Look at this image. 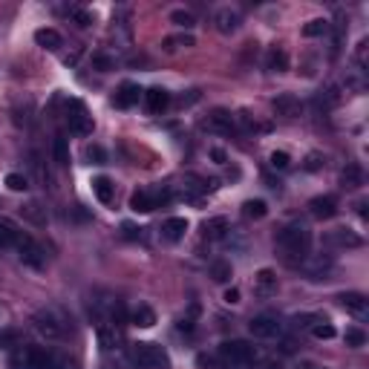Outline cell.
<instances>
[{
    "mask_svg": "<svg viewBox=\"0 0 369 369\" xmlns=\"http://www.w3.org/2000/svg\"><path fill=\"white\" fill-rule=\"evenodd\" d=\"M58 352L44 346H18L12 352V369H55Z\"/></svg>",
    "mask_w": 369,
    "mask_h": 369,
    "instance_id": "3",
    "label": "cell"
},
{
    "mask_svg": "<svg viewBox=\"0 0 369 369\" xmlns=\"http://www.w3.org/2000/svg\"><path fill=\"white\" fill-rule=\"evenodd\" d=\"M15 346H23L18 329H3L0 332V349H15Z\"/></svg>",
    "mask_w": 369,
    "mask_h": 369,
    "instance_id": "31",
    "label": "cell"
},
{
    "mask_svg": "<svg viewBox=\"0 0 369 369\" xmlns=\"http://www.w3.org/2000/svg\"><path fill=\"white\" fill-rule=\"evenodd\" d=\"M130 208L136 214H150L153 208H159V196L150 194V190H136V194L130 196Z\"/></svg>",
    "mask_w": 369,
    "mask_h": 369,
    "instance_id": "14",
    "label": "cell"
},
{
    "mask_svg": "<svg viewBox=\"0 0 369 369\" xmlns=\"http://www.w3.org/2000/svg\"><path fill=\"white\" fill-rule=\"evenodd\" d=\"M332 240H335L338 245H349V249H358V245H361V237L352 234L349 228H338L335 234H332Z\"/></svg>",
    "mask_w": 369,
    "mask_h": 369,
    "instance_id": "26",
    "label": "cell"
},
{
    "mask_svg": "<svg viewBox=\"0 0 369 369\" xmlns=\"http://www.w3.org/2000/svg\"><path fill=\"white\" fill-rule=\"evenodd\" d=\"M6 188L15 190V194H23V190L29 188V182H26V176H21V173H9L6 176Z\"/></svg>",
    "mask_w": 369,
    "mask_h": 369,
    "instance_id": "36",
    "label": "cell"
},
{
    "mask_svg": "<svg viewBox=\"0 0 369 369\" xmlns=\"http://www.w3.org/2000/svg\"><path fill=\"white\" fill-rule=\"evenodd\" d=\"M275 113L285 116V118H294V116H300V101L294 95H280V99H275Z\"/></svg>",
    "mask_w": 369,
    "mask_h": 369,
    "instance_id": "22",
    "label": "cell"
},
{
    "mask_svg": "<svg viewBox=\"0 0 369 369\" xmlns=\"http://www.w3.org/2000/svg\"><path fill=\"white\" fill-rule=\"evenodd\" d=\"M95 335H99V344L101 349H116L118 346V329H116V323H99V329H95Z\"/></svg>",
    "mask_w": 369,
    "mask_h": 369,
    "instance_id": "18",
    "label": "cell"
},
{
    "mask_svg": "<svg viewBox=\"0 0 369 369\" xmlns=\"http://www.w3.org/2000/svg\"><path fill=\"white\" fill-rule=\"evenodd\" d=\"M225 231H228V220H225V216H214V220L205 222V237H208V240H222Z\"/></svg>",
    "mask_w": 369,
    "mask_h": 369,
    "instance_id": "24",
    "label": "cell"
},
{
    "mask_svg": "<svg viewBox=\"0 0 369 369\" xmlns=\"http://www.w3.org/2000/svg\"><path fill=\"white\" fill-rule=\"evenodd\" d=\"M311 335L320 338V340H332V338H335V326L326 323V320H318V323L311 326Z\"/></svg>",
    "mask_w": 369,
    "mask_h": 369,
    "instance_id": "35",
    "label": "cell"
},
{
    "mask_svg": "<svg viewBox=\"0 0 369 369\" xmlns=\"http://www.w3.org/2000/svg\"><path fill=\"white\" fill-rule=\"evenodd\" d=\"M202 125L211 133H231L234 130V116H231L228 110H214V113H208V118H205Z\"/></svg>",
    "mask_w": 369,
    "mask_h": 369,
    "instance_id": "12",
    "label": "cell"
},
{
    "mask_svg": "<svg viewBox=\"0 0 369 369\" xmlns=\"http://www.w3.org/2000/svg\"><path fill=\"white\" fill-rule=\"evenodd\" d=\"M326 32H329V21H323V18L309 21V23L303 26V35H306V38H320V35H326Z\"/></svg>",
    "mask_w": 369,
    "mask_h": 369,
    "instance_id": "27",
    "label": "cell"
},
{
    "mask_svg": "<svg viewBox=\"0 0 369 369\" xmlns=\"http://www.w3.org/2000/svg\"><path fill=\"white\" fill-rule=\"evenodd\" d=\"M344 185H346V188H358V185H364V173H361L358 165H346V170H344Z\"/></svg>",
    "mask_w": 369,
    "mask_h": 369,
    "instance_id": "32",
    "label": "cell"
},
{
    "mask_svg": "<svg viewBox=\"0 0 369 369\" xmlns=\"http://www.w3.org/2000/svg\"><path fill=\"white\" fill-rule=\"evenodd\" d=\"M35 44L44 47V49H58L64 44V38H61L58 29H49V26H47V29H38L35 32Z\"/></svg>",
    "mask_w": 369,
    "mask_h": 369,
    "instance_id": "23",
    "label": "cell"
},
{
    "mask_svg": "<svg viewBox=\"0 0 369 369\" xmlns=\"http://www.w3.org/2000/svg\"><path fill=\"white\" fill-rule=\"evenodd\" d=\"M254 283H257V294H263V297H268V294L277 292V275H275L271 268L259 271V275L254 277Z\"/></svg>",
    "mask_w": 369,
    "mask_h": 369,
    "instance_id": "19",
    "label": "cell"
},
{
    "mask_svg": "<svg viewBox=\"0 0 369 369\" xmlns=\"http://www.w3.org/2000/svg\"><path fill=\"white\" fill-rule=\"evenodd\" d=\"M130 320H133L136 326H139V329H150V326H153V323H156V311H153V309H150L147 303H139V306H136V309H133V314H130Z\"/></svg>",
    "mask_w": 369,
    "mask_h": 369,
    "instance_id": "21",
    "label": "cell"
},
{
    "mask_svg": "<svg viewBox=\"0 0 369 369\" xmlns=\"http://www.w3.org/2000/svg\"><path fill=\"white\" fill-rule=\"evenodd\" d=\"M211 275L216 283H228L231 280V263H225V259H216V263H211Z\"/></svg>",
    "mask_w": 369,
    "mask_h": 369,
    "instance_id": "29",
    "label": "cell"
},
{
    "mask_svg": "<svg viewBox=\"0 0 369 369\" xmlns=\"http://www.w3.org/2000/svg\"><path fill=\"white\" fill-rule=\"evenodd\" d=\"M95 64H99L101 70H110V58H104V55H99V58H95Z\"/></svg>",
    "mask_w": 369,
    "mask_h": 369,
    "instance_id": "43",
    "label": "cell"
},
{
    "mask_svg": "<svg viewBox=\"0 0 369 369\" xmlns=\"http://www.w3.org/2000/svg\"><path fill=\"white\" fill-rule=\"evenodd\" d=\"M92 194H95V199L99 202H104V205H110L113 202V196H116V185L107 179V176H99V179L92 182Z\"/></svg>",
    "mask_w": 369,
    "mask_h": 369,
    "instance_id": "20",
    "label": "cell"
},
{
    "mask_svg": "<svg viewBox=\"0 0 369 369\" xmlns=\"http://www.w3.org/2000/svg\"><path fill=\"white\" fill-rule=\"evenodd\" d=\"M66 125H70V133H75V136H90L92 133V116L84 110V104L81 101H70Z\"/></svg>",
    "mask_w": 369,
    "mask_h": 369,
    "instance_id": "8",
    "label": "cell"
},
{
    "mask_svg": "<svg viewBox=\"0 0 369 369\" xmlns=\"http://www.w3.org/2000/svg\"><path fill=\"white\" fill-rule=\"evenodd\" d=\"M15 251H18V257H21V263L32 266V268H44V263H47L44 249H40V245H38L29 234H23V237H21V242L15 245Z\"/></svg>",
    "mask_w": 369,
    "mask_h": 369,
    "instance_id": "7",
    "label": "cell"
},
{
    "mask_svg": "<svg viewBox=\"0 0 369 369\" xmlns=\"http://www.w3.org/2000/svg\"><path fill=\"white\" fill-rule=\"evenodd\" d=\"M32 326H35V332L47 340H64L66 332H70V320H66V314L58 306L40 309L32 318Z\"/></svg>",
    "mask_w": 369,
    "mask_h": 369,
    "instance_id": "2",
    "label": "cell"
},
{
    "mask_svg": "<svg viewBox=\"0 0 369 369\" xmlns=\"http://www.w3.org/2000/svg\"><path fill=\"white\" fill-rule=\"evenodd\" d=\"M220 358L225 366H234V369H242V366H251L257 361V349L249 344V340H225L220 346Z\"/></svg>",
    "mask_w": 369,
    "mask_h": 369,
    "instance_id": "4",
    "label": "cell"
},
{
    "mask_svg": "<svg viewBox=\"0 0 369 369\" xmlns=\"http://www.w3.org/2000/svg\"><path fill=\"white\" fill-rule=\"evenodd\" d=\"M309 170H318L320 168V156H309V165H306Z\"/></svg>",
    "mask_w": 369,
    "mask_h": 369,
    "instance_id": "42",
    "label": "cell"
},
{
    "mask_svg": "<svg viewBox=\"0 0 369 369\" xmlns=\"http://www.w3.org/2000/svg\"><path fill=\"white\" fill-rule=\"evenodd\" d=\"M245 216H249V220H263V216H266V202L263 199L245 202Z\"/></svg>",
    "mask_w": 369,
    "mask_h": 369,
    "instance_id": "33",
    "label": "cell"
},
{
    "mask_svg": "<svg viewBox=\"0 0 369 369\" xmlns=\"http://www.w3.org/2000/svg\"><path fill=\"white\" fill-rule=\"evenodd\" d=\"M170 21H173L176 26H182V29H194V26H196V18L190 15L188 9H176V12H170Z\"/></svg>",
    "mask_w": 369,
    "mask_h": 369,
    "instance_id": "28",
    "label": "cell"
},
{
    "mask_svg": "<svg viewBox=\"0 0 369 369\" xmlns=\"http://www.w3.org/2000/svg\"><path fill=\"white\" fill-rule=\"evenodd\" d=\"M179 47H194V38H190V35H182V38H168V40H165V49H168V52L179 49Z\"/></svg>",
    "mask_w": 369,
    "mask_h": 369,
    "instance_id": "39",
    "label": "cell"
},
{
    "mask_svg": "<svg viewBox=\"0 0 369 369\" xmlns=\"http://www.w3.org/2000/svg\"><path fill=\"white\" fill-rule=\"evenodd\" d=\"M277 251L283 257V263H289V266L303 263V259L309 257V251H311V231L303 222L285 225L277 234Z\"/></svg>",
    "mask_w": 369,
    "mask_h": 369,
    "instance_id": "1",
    "label": "cell"
},
{
    "mask_svg": "<svg viewBox=\"0 0 369 369\" xmlns=\"http://www.w3.org/2000/svg\"><path fill=\"white\" fill-rule=\"evenodd\" d=\"M338 300H340V306L352 314V318H358V320L369 318V300L361 292H346V294H340Z\"/></svg>",
    "mask_w": 369,
    "mask_h": 369,
    "instance_id": "9",
    "label": "cell"
},
{
    "mask_svg": "<svg viewBox=\"0 0 369 369\" xmlns=\"http://www.w3.org/2000/svg\"><path fill=\"white\" fill-rule=\"evenodd\" d=\"M225 303H240V292L237 289H228L225 292Z\"/></svg>",
    "mask_w": 369,
    "mask_h": 369,
    "instance_id": "41",
    "label": "cell"
},
{
    "mask_svg": "<svg viewBox=\"0 0 369 369\" xmlns=\"http://www.w3.org/2000/svg\"><path fill=\"white\" fill-rule=\"evenodd\" d=\"M133 361L142 369H168L170 366L168 352L156 344H136L133 346Z\"/></svg>",
    "mask_w": 369,
    "mask_h": 369,
    "instance_id": "5",
    "label": "cell"
},
{
    "mask_svg": "<svg viewBox=\"0 0 369 369\" xmlns=\"http://www.w3.org/2000/svg\"><path fill=\"white\" fill-rule=\"evenodd\" d=\"M70 15L78 21V26H90L92 23V15H90V12H84V9H73Z\"/></svg>",
    "mask_w": 369,
    "mask_h": 369,
    "instance_id": "40",
    "label": "cell"
},
{
    "mask_svg": "<svg viewBox=\"0 0 369 369\" xmlns=\"http://www.w3.org/2000/svg\"><path fill=\"white\" fill-rule=\"evenodd\" d=\"M366 344V335H364V329H358V326H349L346 329V346H352V349H361Z\"/></svg>",
    "mask_w": 369,
    "mask_h": 369,
    "instance_id": "34",
    "label": "cell"
},
{
    "mask_svg": "<svg viewBox=\"0 0 369 369\" xmlns=\"http://www.w3.org/2000/svg\"><path fill=\"white\" fill-rule=\"evenodd\" d=\"M188 231V220H182V216H170V220L162 225V237H165L168 242H179L185 237Z\"/></svg>",
    "mask_w": 369,
    "mask_h": 369,
    "instance_id": "17",
    "label": "cell"
},
{
    "mask_svg": "<svg viewBox=\"0 0 369 369\" xmlns=\"http://www.w3.org/2000/svg\"><path fill=\"white\" fill-rule=\"evenodd\" d=\"M214 23H216V29H220L222 35L237 32V29H240V12L231 9V6L216 9V12H214Z\"/></svg>",
    "mask_w": 369,
    "mask_h": 369,
    "instance_id": "10",
    "label": "cell"
},
{
    "mask_svg": "<svg viewBox=\"0 0 369 369\" xmlns=\"http://www.w3.org/2000/svg\"><path fill=\"white\" fill-rule=\"evenodd\" d=\"M87 159L92 162V165H104V162H107V150L101 144H90L87 147Z\"/></svg>",
    "mask_w": 369,
    "mask_h": 369,
    "instance_id": "37",
    "label": "cell"
},
{
    "mask_svg": "<svg viewBox=\"0 0 369 369\" xmlns=\"http://www.w3.org/2000/svg\"><path fill=\"white\" fill-rule=\"evenodd\" d=\"M52 153H55L58 165H70V147H66L64 136H58V139H55V144H52Z\"/></svg>",
    "mask_w": 369,
    "mask_h": 369,
    "instance_id": "30",
    "label": "cell"
},
{
    "mask_svg": "<svg viewBox=\"0 0 369 369\" xmlns=\"http://www.w3.org/2000/svg\"><path fill=\"white\" fill-rule=\"evenodd\" d=\"M289 165H292V156L289 153H283V150H275V153H271V168L285 170Z\"/></svg>",
    "mask_w": 369,
    "mask_h": 369,
    "instance_id": "38",
    "label": "cell"
},
{
    "mask_svg": "<svg viewBox=\"0 0 369 369\" xmlns=\"http://www.w3.org/2000/svg\"><path fill=\"white\" fill-rule=\"evenodd\" d=\"M249 332L259 340H271V338H280L283 335V323L275 318V314H257L249 323Z\"/></svg>",
    "mask_w": 369,
    "mask_h": 369,
    "instance_id": "6",
    "label": "cell"
},
{
    "mask_svg": "<svg viewBox=\"0 0 369 369\" xmlns=\"http://www.w3.org/2000/svg\"><path fill=\"white\" fill-rule=\"evenodd\" d=\"M144 104H147V110L153 113V116L165 113V110H168V104H170V92H168V90H162V87L147 90V92H144Z\"/></svg>",
    "mask_w": 369,
    "mask_h": 369,
    "instance_id": "13",
    "label": "cell"
},
{
    "mask_svg": "<svg viewBox=\"0 0 369 369\" xmlns=\"http://www.w3.org/2000/svg\"><path fill=\"white\" fill-rule=\"evenodd\" d=\"M23 231L15 220H9V216H0V249H15L21 242Z\"/></svg>",
    "mask_w": 369,
    "mask_h": 369,
    "instance_id": "11",
    "label": "cell"
},
{
    "mask_svg": "<svg viewBox=\"0 0 369 369\" xmlns=\"http://www.w3.org/2000/svg\"><path fill=\"white\" fill-rule=\"evenodd\" d=\"M268 70L271 73H285V70H289V55H285L280 47H275L268 52Z\"/></svg>",
    "mask_w": 369,
    "mask_h": 369,
    "instance_id": "25",
    "label": "cell"
},
{
    "mask_svg": "<svg viewBox=\"0 0 369 369\" xmlns=\"http://www.w3.org/2000/svg\"><path fill=\"white\" fill-rule=\"evenodd\" d=\"M309 208H311V214L318 216V220H332V216L338 214V202L332 196H314L309 202Z\"/></svg>",
    "mask_w": 369,
    "mask_h": 369,
    "instance_id": "15",
    "label": "cell"
},
{
    "mask_svg": "<svg viewBox=\"0 0 369 369\" xmlns=\"http://www.w3.org/2000/svg\"><path fill=\"white\" fill-rule=\"evenodd\" d=\"M139 95H142V90L127 81V84H121L118 92H116V107H121V110H130L133 104H139Z\"/></svg>",
    "mask_w": 369,
    "mask_h": 369,
    "instance_id": "16",
    "label": "cell"
}]
</instances>
